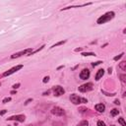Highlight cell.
I'll return each instance as SVG.
<instances>
[{
    "mask_svg": "<svg viewBox=\"0 0 126 126\" xmlns=\"http://www.w3.org/2000/svg\"><path fill=\"white\" fill-rule=\"evenodd\" d=\"M91 90H93V83H86L84 85L79 87V91L82 92V93H86V92H89Z\"/></svg>",
    "mask_w": 126,
    "mask_h": 126,
    "instance_id": "cell-4",
    "label": "cell"
},
{
    "mask_svg": "<svg viewBox=\"0 0 126 126\" xmlns=\"http://www.w3.org/2000/svg\"><path fill=\"white\" fill-rule=\"evenodd\" d=\"M6 113V110H1L0 111V115H4Z\"/></svg>",
    "mask_w": 126,
    "mask_h": 126,
    "instance_id": "cell-25",
    "label": "cell"
},
{
    "mask_svg": "<svg viewBox=\"0 0 126 126\" xmlns=\"http://www.w3.org/2000/svg\"><path fill=\"white\" fill-rule=\"evenodd\" d=\"M123 55H124V53H121V54H119L118 56H115V57H114V60L116 61V60H118V59H120V58H121V57H122Z\"/></svg>",
    "mask_w": 126,
    "mask_h": 126,
    "instance_id": "cell-21",
    "label": "cell"
},
{
    "mask_svg": "<svg viewBox=\"0 0 126 126\" xmlns=\"http://www.w3.org/2000/svg\"><path fill=\"white\" fill-rule=\"evenodd\" d=\"M119 67L121 68L122 71H126V61H122V62L119 64Z\"/></svg>",
    "mask_w": 126,
    "mask_h": 126,
    "instance_id": "cell-12",
    "label": "cell"
},
{
    "mask_svg": "<svg viewBox=\"0 0 126 126\" xmlns=\"http://www.w3.org/2000/svg\"><path fill=\"white\" fill-rule=\"evenodd\" d=\"M77 126H89V122H88V120H83Z\"/></svg>",
    "mask_w": 126,
    "mask_h": 126,
    "instance_id": "cell-13",
    "label": "cell"
},
{
    "mask_svg": "<svg viewBox=\"0 0 126 126\" xmlns=\"http://www.w3.org/2000/svg\"><path fill=\"white\" fill-rule=\"evenodd\" d=\"M118 122H119L122 126H126V123H125V121H124V118H122V117H120V118L118 119Z\"/></svg>",
    "mask_w": 126,
    "mask_h": 126,
    "instance_id": "cell-17",
    "label": "cell"
},
{
    "mask_svg": "<svg viewBox=\"0 0 126 126\" xmlns=\"http://www.w3.org/2000/svg\"><path fill=\"white\" fill-rule=\"evenodd\" d=\"M98 126H106L105 125V123L104 122V121H102V120H99V121H98V124H97Z\"/></svg>",
    "mask_w": 126,
    "mask_h": 126,
    "instance_id": "cell-18",
    "label": "cell"
},
{
    "mask_svg": "<svg viewBox=\"0 0 126 126\" xmlns=\"http://www.w3.org/2000/svg\"><path fill=\"white\" fill-rule=\"evenodd\" d=\"M22 68H23V65H17V66H15V67H13V68L9 69L8 71H6V72L3 74V76H4V77L9 76V75H11V74H13V73L17 72L18 70H20V69H22Z\"/></svg>",
    "mask_w": 126,
    "mask_h": 126,
    "instance_id": "cell-6",
    "label": "cell"
},
{
    "mask_svg": "<svg viewBox=\"0 0 126 126\" xmlns=\"http://www.w3.org/2000/svg\"><path fill=\"white\" fill-rule=\"evenodd\" d=\"M112 126H114V125H112Z\"/></svg>",
    "mask_w": 126,
    "mask_h": 126,
    "instance_id": "cell-31",
    "label": "cell"
},
{
    "mask_svg": "<svg viewBox=\"0 0 126 126\" xmlns=\"http://www.w3.org/2000/svg\"><path fill=\"white\" fill-rule=\"evenodd\" d=\"M95 108H96V110H98L99 112H104V110H105V105L104 104H98L95 105Z\"/></svg>",
    "mask_w": 126,
    "mask_h": 126,
    "instance_id": "cell-10",
    "label": "cell"
},
{
    "mask_svg": "<svg viewBox=\"0 0 126 126\" xmlns=\"http://www.w3.org/2000/svg\"><path fill=\"white\" fill-rule=\"evenodd\" d=\"M114 16H115L114 12H112V11H110V12H107V13H105L104 15L100 16L99 18L97 20V23H98L99 25H102V24L107 23V22H110V20H112V19L114 18Z\"/></svg>",
    "mask_w": 126,
    "mask_h": 126,
    "instance_id": "cell-1",
    "label": "cell"
},
{
    "mask_svg": "<svg viewBox=\"0 0 126 126\" xmlns=\"http://www.w3.org/2000/svg\"><path fill=\"white\" fill-rule=\"evenodd\" d=\"M51 113H52L53 115L62 116V115L65 114V111H64L63 108H61V107H59V106H55V107H53L52 110H51Z\"/></svg>",
    "mask_w": 126,
    "mask_h": 126,
    "instance_id": "cell-5",
    "label": "cell"
},
{
    "mask_svg": "<svg viewBox=\"0 0 126 126\" xmlns=\"http://www.w3.org/2000/svg\"><path fill=\"white\" fill-rule=\"evenodd\" d=\"M16 93H17L16 91H12V92H11V94H12V95H14V94H16Z\"/></svg>",
    "mask_w": 126,
    "mask_h": 126,
    "instance_id": "cell-28",
    "label": "cell"
},
{
    "mask_svg": "<svg viewBox=\"0 0 126 126\" xmlns=\"http://www.w3.org/2000/svg\"><path fill=\"white\" fill-rule=\"evenodd\" d=\"M65 43H66V40H61V41H59V43H57V44H53V45L51 46V48H53V47H56V46H58V45H61V44H64Z\"/></svg>",
    "mask_w": 126,
    "mask_h": 126,
    "instance_id": "cell-15",
    "label": "cell"
},
{
    "mask_svg": "<svg viewBox=\"0 0 126 126\" xmlns=\"http://www.w3.org/2000/svg\"><path fill=\"white\" fill-rule=\"evenodd\" d=\"M31 100H32V99H28V100H27V102H26V103H25V104H29V103L31 102Z\"/></svg>",
    "mask_w": 126,
    "mask_h": 126,
    "instance_id": "cell-27",
    "label": "cell"
},
{
    "mask_svg": "<svg viewBox=\"0 0 126 126\" xmlns=\"http://www.w3.org/2000/svg\"><path fill=\"white\" fill-rule=\"evenodd\" d=\"M48 81H49V77L47 76V77H44V81H43V82H44V83H47Z\"/></svg>",
    "mask_w": 126,
    "mask_h": 126,
    "instance_id": "cell-22",
    "label": "cell"
},
{
    "mask_svg": "<svg viewBox=\"0 0 126 126\" xmlns=\"http://www.w3.org/2000/svg\"><path fill=\"white\" fill-rule=\"evenodd\" d=\"M119 113V110H116V108H114V110H111V112H110V114H111V116H116L117 114Z\"/></svg>",
    "mask_w": 126,
    "mask_h": 126,
    "instance_id": "cell-14",
    "label": "cell"
},
{
    "mask_svg": "<svg viewBox=\"0 0 126 126\" xmlns=\"http://www.w3.org/2000/svg\"><path fill=\"white\" fill-rule=\"evenodd\" d=\"M125 78H126V76L123 74V75H120V80H121V82L123 83V84H125Z\"/></svg>",
    "mask_w": 126,
    "mask_h": 126,
    "instance_id": "cell-19",
    "label": "cell"
},
{
    "mask_svg": "<svg viewBox=\"0 0 126 126\" xmlns=\"http://www.w3.org/2000/svg\"><path fill=\"white\" fill-rule=\"evenodd\" d=\"M82 55H83V56H94V55H96V54L93 53V52H83Z\"/></svg>",
    "mask_w": 126,
    "mask_h": 126,
    "instance_id": "cell-16",
    "label": "cell"
},
{
    "mask_svg": "<svg viewBox=\"0 0 126 126\" xmlns=\"http://www.w3.org/2000/svg\"><path fill=\"white\" fill-rule=\"evenodd\" d=\"M8 120H17V121H20V122H24L25 121V115H14V116L9 117Z\"/></svg>",
    "mask_w": 126,
    "mask_h": 126,
    "instance_id": "cell-9",
    "label": "cell"
},
{
    "mask_svg": "<svg viewBox=\"0 0 126 126\" xmlns=\"http://www.w3.org/2000/svg\"><path fill=\"white\" fill-rule=\"evenodd\" d=\"M19 87H20V84H19V83H18V84H15V85L13 86V89H15V90H16V89H18Z\"/></svg>",
    "mask_w": 126,
    "mask_h": 126,
    "instance_id": "cell-23",
    "label": "cell"
},
{
    "mask_svg": "<svg viewBox=\"0 0 126 126\" xmlns=\"http://www.w3.org/2000/svg\"><path fill=\"white\" fill-rule=\"evenodd\" d=\"M10 100H11V98H5V99L2 100V103H3V104H7L8 102H10Z\"/></svg>",
    "mask_w": 126,
    "mask_h": 126,
    "instance_id": "cell-20",
    "label": "cell"
},
{
    "mask_svg": "<svg viewBox=\"0 0 126 126\" xmlns=\"http://www.w3.org/2000/svg\"><path fill=\"white\" fill-rule=\"evenodd\" d=\"M100 63H103V62H102V61H98V62H96V63H93L92 65H93V66H97V65H99V64H100Z\"/></svg>",
    "mask_w": 126,
    "mask_h": 126,
    "instance_id": "cell-24",
    "label": "cell"
},
{
    "mask_svg": "<svg viewBox=\"0 0 126 126\" xmlns=\"http://www.w3.org/2000/svg\"><path fill=\"white\" fill-rule=\"evenodd\" d=\"M0 86H1V83H0Z\"/></svg>",
    "mask_w": 126,
    "mask_h": 126,
    "instance_id": "cell-30",
    "label": "cell"
},
{
    "mask_svg": "<svg viewBox=\"0 0 126 126\" xmlns=\"http://www.w3.org/2000/svg\"><path fill=\"white\" fill-rule=\"evenodd\" d=\"M64 93H65V91H64V89L61 86H55L53 88V94H54L55 97H60Z\"/></svg>",
    "mask_w": 126,
    "mask_h": 126,
    "instance_id": "cell-7",
    "label": "cell"
},
{
    "mask_svg": "<svg viewBox=\"0 0 126 126\" xmlns=\"http://www.w3.org/2000/svg\"><path fill=\"white\" fill-rule=\"evenodd\" d=\"M114 104H119L120 103H119V100H118V99H115V100H114Z\"/></svg>",
    "mask_w": 126,
    "mask_h": 126,
    "instance_id": "cell-26",
    "label": "cell"
},
{
    "mask_svg": "<svg viewBox=\"0 0 126 126\" xmlns=\"http://www.w3.org/2000/svg\"><path fill=\"white\" fill-rule=\"evenodd\" d=\"M33 54V49L32 48H28V49H25V50H22L20 52H17L13 55H11V58L14 59V58H18L22 55H32Z\"/></svg>",
    "mask_w": 126,
    "mask_h": 126,
    "instance_id": "cell-3",
    "label": "cell"
},
{
    "mask_svg": "<svg viewBox=\"0 0 126 126\" xmlns=\"http://www.w3.org/2000/svg\"><path fill=\"white\" fill-rule=\"evenodd\" d=\"M90 77V71L88 69H83L80 73V78L82 80H87Z\"/></svg>",
    "mask_w": 126,
    "mask_h": 126,
    "instance_id": "cell-8",
    "label": "cell"
},
{
    "mask_svg": "<svg viewBox=\"0 0 126 126\" xmlns=\"http://www.w3.org/2000/svg\"><path fill=\"white\" fill-rule=\"evenodd\" d=\"M81 49H82V48H77V49H75V51H80Z\"/></svg>",
    "mask_w": 126,
    "mask_h": 126,
    "instance_id": "cell-29",
    "label": "cell"
},
{
    "mask_svg": "<svg viewBox=\"0 0 126 126\" xmlns=\"http://www.w3.org/2000/svg\"><path fill=\"white\" fill-rule=\"evenodd\" d=\"M70 100L71 103H73L74 104H82V103H88V100L86 99H83V98H80L79 96L75 95V94H72L70 96Z\"/></svg>",
    "mask_w": 126,
    "mask_h": 126,
    "instance_id": "cell-2",
    "label": "cell"
},
{
    "mask_svg": "<svg viewBox=\"0 0 126 126\" xmlns=\"http://www.w3.org/2000/svg\"><path fill=\"white\" fill-rule=\"evenodd\" d=\"M104 69H99V70H98V72H97V74H96L95 79H96L97 81H99L100 78H102V77L104 76Z\"/></svg>",
    "mask_w": 126,
    "mask_h": 126,
    "instance_id": "cell-11",
    "label": "cell"
}]
</instances>
